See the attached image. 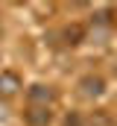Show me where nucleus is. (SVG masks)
Segmentation results:
<instances>
[{
  "label": "nucleus",
  "instance_id": "1",
  "mask_svg": "<svg viewBox=\"0 0 117 126\" xmlns=\"http://www.w3.org/2000/svg\"><path fill=\"white\" fill-rule=\"evenodd\" d=\"M50 120H53V114H50L47 106H32V109L27 111V123L29 126H47Z\"/></svg>",
  "mask_w": 117,
  "mask_h": 126
},
{
  "label": "nucleus",
  "instance_id": "2",
  "mask_svg": "<svg viewBox=\"0 0 117 126\" xmlns=\"http://www.w3.org/2000/svg\"><path fill=\"white\" fill-rule=\"evenodd\" d=\"M29 100H32V103H50V100H53V91H50L47 85H32V88H29Z\"/></svg>",
  "mask_w": 117,
  "mask_h": 126
},
{
  "label": "nucleus",
  "instance_id": "3",
  "mask_svg": "<svg viewBox=\"0 0 117 126\" xmlns=\"http://www.w3.org/2000/svg\"><path fill=\"white\" fill-rule=\"evenodd\" d=\"M18 88H21V79H18L15 73H3V76H0V91H3V94H15Z\"/></svg>",
  "mask_w": 117,
  "mask_h": 126
},
{
  "label": "nucleus",
  "instance_id": "4",
  "mask_svg": "<svg viewBox=\"0 0 117 126\" xmlns=\"http://www.w3.org/2000/svg\"><path fill=\"white\" fill-rule=\"evenodd\" d=\"M82 88H85L88 94L100 97V94H102V79H97V76H88V79H82Z\"/></svg>",
  "mask_w": 117,
  "mask_h": 126
},
{
  "label": "nucleus",
  "instance_id": "5",
  "mask_svg": "<svg viewBox=\"0 0 117 126\" xmlns=\"http://www.w3.org/2000/svg\"><path fill=\"white\" fill-rule=\"evenodd\" d=\"M67 126H82V117H79V114H70V117H67Z\"/></svg>",
  "mask_w": 117,
  "mask_h": 126
}]
</instances>
